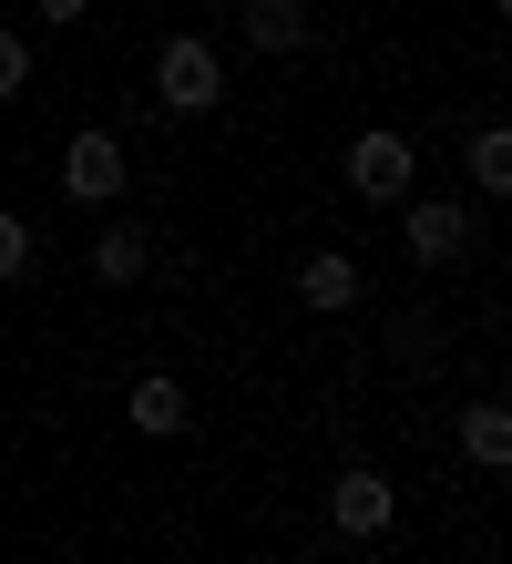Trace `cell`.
I'll return each mask as SVG.
<instances>
[{"mask_svg": "<svg viewBox=\"0 0 512 564\" xmlns=\"http://www.w3.org/2000/svg\"><path fill=\"white\" fill-rule=\"evenodd\" d=\"M154 93H164V113H216V104H226V62H216V42L175 31V42L154 52Z\"/></svg>", "mask_w": 512, "mask_h": 564, "instance_id": "obj_1", "label": "cell"}, {"mask_svg": "<svg viewBox=\"0 0 512 564\" xmlns=\"http://www.w3.org/2000/svg\"><path fill=\"white\" fill-rule=\"evenodd\" d=\"M410 185H421V154H410V134L369 123V134L349 144V195H369V206H400Z\"/></svg>", "mask_w": 512, "mask_h": 564, "instance_id": "obj_2", "label": "cell"}, {"mask_svg": "<svg viewBox=\"0 0 512 564\" xmlns=\"http://www.w3.org/2000/svg\"><path fill=\"white\" fill-rule=\"evenodd\" d=\"M328 523H338V534H390V523H400V492H390V473H369V462H349V473H338L328 482Z\"/></svg>", "mask_w": 512, "mask_h": 564, "instance_id": "obj_3", "label": "cell"}, {"mask_svg": "<svg viewBox=\"0 0 512 564\" xmlns=\"http://www.w3.org/2000/svg\"><path fill=\"white\" fill-rule=\"evenodd\" d=\"M62 195H73V206H113L123 195V144L113 134H73L62 144Z\"/></svg>", "mask_w": 512, "mask_h": 564, "instance_id": "obj_4", "label": "cell"}, {"mask_svg": "<svg viewBox=\"0 0 512 564\" xmlns=\"http://www.w3.org/2000/svg\"><path fill=\"white\" fill-rule=\"evenodd\" d=\"M461 237H471V206H451V195H421V206L400 216V247L421 257V268H451Z\"/></svg>", "mask_w": 512, "mask_h": 564, "instance_id": "obj_5", "label": "cell"}, {"mask_svg": "<svg viewBox=\"0 0 512 564\" xmlns=\"http://www.w3.org/2000/svg\"><path fill=\"white\" fill-rule=\"evenodd\" d=\"M123 421L144 431V442H175V431L195 421V401H185V380H164V370H144V380L123 390Z\"/></svg>", "mask_w": 512, "mask_h": 564, "instance_id": "obj_6", "label": "cell"}, {"mask_svg": "<svg viewBox=\"0 0 512 564\" xmlns=\"http://www.w3.org/2000/svg\"><path fill=\"white\" fill-rule=\"evenodd\" d=\"M297 297H307L318 318L359 308V257H338V247H307V257H297Z\"/></svg>", "mask_w": 512, "mask_h": 564, "instance_id": "obj_7", "label": "cell"}, {"mask_svg": "<svg viewBox=\"0 0 512 564\" xmlns=\"http://www.w3.org/2000/svg\"><path fill=\"white\" fill-rule=\"evenodd\" d=\"M307 42H318V21H307V0H247V52L287 62V52H307Z\"/></svg>", "mask_w": 512, "mask_h": 564, "instance_id": "obj_8", "label": "cell"}, {"mask_svg": "<svg viewBox=\"0 0 512 564\" xmlns=\"http://www.w3.org/2000/svg\"><path fill=\"white\" fill-rule=\"evenodd\" d=\"M461 452L482 462V473H512V401H471L461 411Z\"/></svg>", "mask_w": 512, "mask_h": 564, "instance_id": "obj_9", "label": "cell"}, {"mask_svg": "<svg viewBox=\"0 0 512 564\" xmlns=\"http://www.w3.org/2000/svg\"><path fill=\"white\" fill-rule=\"evenodd\" d=\"M144 268H154L144 226H102V237H92V278H102V288H133Z\"/></svg>", "mask_w": 512, "mask_h": 564, "instance_id": "obj_10", "label": "cell"}, {"mask_svg": "<svg viewBox=\"0 0 512 564\" xmlns=\"http://www.w3.org/2000/svg\"><path fill=\"white\" fill-rule=\"evenodd\" d=\"M471 185H482L492 206H512V123H482V134H471Z\"/></svg>", "mask_w": 512, "mask_h": 564, "instance_id": "obj_11", "label": "cell"}, {"mask_svg": "<svg viewBox=\"0 0 512 564\" xmlns=\"http://www.w3.org/2000/svg\"><path fill=\"white\" fill-rule=\"evenodd\" d=\"M21 83H31V42L0 31V104H21Z\"/></svg>", "mask_w": 512, "mask_h": 564, "instance_id": "obj_12", "label": "cell"}, {"mask_svg": "<svg viewBox=\"0 0 512 564\" xmlns=\"http://www.w3.org/2000/svg\"><path fill=\"white\" fill-rule=\"evenodd\" d=\"M21 268H31V226H21L11 206H0V288H11Z\"/></svg>", "mask_w": 512, "mask_h": 564, "instance_id": "obj_13", "label": "cell"}, {"mask_svg": "<svg viewBox=\"0 0 512 564\" xmlns=\"http://www.w3.org/2000/svg\"><path fill=\"white\" fill-rule=\"evenodd\" d=\"M31 11H42V21H62V31H73V21L92 11V0H31Z\"/></svg>", "mask_w": 512, "mask_h": 564, "instance_id": "obj_14", "label": "cell"}, {"mask_svg": "<svg viewBox=\"0 0 512 564\" xmlns=\"http://www.w3.org/2000/svg\"><path fill=\"white\" fill-rule=\"evenodd\" d=\"M492 11H502V21H512V0H492Z\"/></svg>", "mask_w": 512, "mask_h": 564, "instance_id": "obj_15", "label": "cell"}]
</instances>
